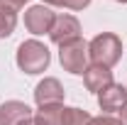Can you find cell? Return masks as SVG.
Instances as JSON below:
<instances>
[{"label":"cell","mask_w":127,"mask_h":125,"mask_svg":"<svg viewBox=\"0 0 127 125\" xmlns=\"http://www.w3.org/2000/svg\"><path fill=\"white\" fill-rule=\"evenodd\" d=\"M88 59H91V64L112 69L122 59V42H120V37L112 34V32L95 34L93 39L88 42Z\"/></svg>","instance_id":"obj_1"},{"label":"cell","mask_w":127,"mask_h":125,"mask_svg":"<svg viewBox=\"0 0 127 125\" xmlns=\"http://www.w3.org/2000/svg\"><path fill=\"white\" fill-rule=\"evenodd\" d=\"M49 62H51L49 47L39 39H27L17 47V66L25 74H42L47 71Z\"/></svg>","instance_id":"obj_2"},{"label":"cell","mask_w":127,"mask_h":125,"mask_svg":"<svg viewBox=\"0 0 127 125\" xmlns=\"http://www.w3.org/2000/svg\"><path fill=\"white\" fill-rule=\"evenodd\" d=\"M59 62H61V66L68 74L83 76V71L88 66V42L73 39L68 44H61L59 47Z\"/></svg>","instance_id":"obj_3"},{"label":"cell","mask_w":127,"mask_h":125,"mask_svg":"<svg viewBox=\"0 0 127 125\" xmlns=\"http://www.w3.org/2000/svg\"><path fill=\"white\" fill-rule=\"evenodd\" d=\"M49 39L59 47L73 42V39H81V22L73 15H56L51 30H49Z\"/></svg>","instance_id":"obj_4"},{"label":"cell","mask_w":127,"mask_h":125,"mask_svg":"<svg viewBox=\"0 0 127 125\" xmlns=\"http://www.w3.org/2000/svg\"><path fill=\"white\" fill-rule=\"evenodd\" d=\"M64 91L61 81L59 78H42L39 83H37V88H34V103L39 106V108H44V106H56V103H64Z\"/></svg>","instance_id":"obj_5"},{"label":"cell","mask_w":127,"mask_h":125,"mask_svg":"<svg viewBox=\"0 0 127 125\" xmlns=\"http://www.w3.org/2000/svg\"><path fill=\"white\" fill-rule=\"evenodd\" d=\"M56 15L49 10L47 5H32L25 10V27L32 32V34H44V32L51 30Z\"/></svg>","instance_id":"obj_6"},{"label":"cell","mask_w":127,"mask_h":125,"mask_svg":"<svg viewBox=\"0 0 127 125\" xmlns=\"http://www.w3.org/2000/svg\"><path fill=\"white\" fill-rule=\"evenodd\" d=\"M125 103H127V88L122 83H115L112 81L110 86H105L98 93V106H100V110H105V113H120Z\"/></svg>","instance_id":"obj_7"},{"label":"cell","mask_w":127,"mask_h":125,"mask_svg":"<svg viewBox=\"0 0 127 125\" xmlns=\"http://www.w3.org/2000/svg\"><path fill=\"white\" fill-rule=\"evenodd\" d=\"M32 118V108L22 101H5L0 106V125H22Z\"/></svg>","instance_id":"obj_8"},{"label":"cell","mask_w":127,"mask_h":125,"mask_svg":"<svg viewBox=\"0 0 127 125\" xmlns=\"http://www.w3.org/2000/svg\"><path fill=\"white\" fill-rule=\"evenodd\" d=\"M83 83H86L88 91L100 93L105 86H110V83H112V71H110V69H105V66H98V64H88L86 71H83Z\"/></svg>","instance_id":"obj_9"},{"label":"cell","mask_w":127,"mask_h":125,"mask_svg":"<svg viewBox=\"0 0 127 125\" xmlns=\"http://www.w3.org/2000/svg\"><path fill=\"white\" fill-rule=\"evenodd\" d=\"M64 113H66L64 103L44 106V108H39L32 115V120H34V125H64Z\"/></svg>","instance_id":"obj_10"},{"label":"cell","mask_w":127,"mask_h":125,"mask_svg":"<svg viewBox=\"0 0 127 125\" xmlns=\"http://www.w3.org/2000/svg\"><path fill=\"white\" fill-rule=\"evenodd\" d=\"M17 27V12H10V10H0V39L10 37Z\"/></svg>","instance_id":"obj_11"},{"label":"cell","mask_w":127,"mask_h":125,"mask_svg":"<svg viewBox=\"0 0 127 125\" xmlns=\"http://www.w3.org/2000/svg\"><path fill=\"white\" fill-rule=\"evenodd\" d=\"M91 123V115L88 110H81V108H66L64 113V125H88Z\"/></svg>","instance_id":"obj_12"},{"label":"cell","mask_w":127,"mask_h":125,"mask_svg":"<svg viewBox=\"0 0 127 125\" xmlns=\"http://www.w3.org/2000/svg\"><path fill=\"white\" fill-rule=\"evenodd\" d=\"M42 5H56V7H68V10H83L91 5V0H42Z\"/></svg>","instance_id":"obj_13"},{"label":"cell","mask_w":127,"mask_h":125,"mask_svg":"<svg viewBox=\"0 0 127 125\" xmlns=\"http://www.w3.org/2000/svg\"><path fill=\"white\" fill-rule=\"evenodd\" d=\"M25 2L30 0H0V10H10V12H20L25 7Z\"/></svg>","instance_id":"obj_14"},{"label":"cell","mask_w":127,"mask_h":125,"mask_svg":"<svg viewBox=\"0 0 127 125\" xmlns=\"http://www.w3.org/2000/svg\"><path fill=\"white\" fill-rule=\"evenodd\" d=\"M88 125H122V120L115 115H98V118H91Z\"/></svg>","instance_id":"obj_15"},{"label":"cell","mask_w":127,"mask_h":125,"mask_svg":"<svg viewBox=\"0 0 127 125\" xmlns=\"http://www.w3.org/2000/svg\"><path fill=\"white\" fill-rule=\"evenodd\" d=\"M120 120H122V125H127V103L122 106V110H120Z\"/></svg>","instance_id":"obj_16"},{"label":"cell","mask_w":127,"mask_h":125,"mask_svg":"<svg viewBox=\"0 0 127 125\" xmlns=\"http://www.w3.org/2000/svg\"><path fill=\"white\" fill-rule=\"evenodd\" d=\"M22 125H34V120H32V118H30V120H25V123H22Z\"/></svg>","instance_id":"obj_17"},{"label":"cell","mask_w":127,"mask_h":125,"mask_svg":"<svg viewBox=\"0 0 127 125\" xmlns=\"http://www.w3.org/2000/svg\"><path fill=\"white\" fill-rule=\"evenodd\" d=\"M115 2H127V0H115Z\"/></svg>","instance_id":"obj_18"}]
</instances>
